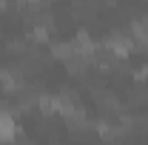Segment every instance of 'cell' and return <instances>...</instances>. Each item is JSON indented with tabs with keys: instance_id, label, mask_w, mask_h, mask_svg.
Masks as SVG:
<instances>
[{
	"instance_id": "cell-2",
	"label": "cell",
	"mask_w": 148,
	"mask_h": 145,
	"mask_svg": "<svg viewBox=\"0 0 148 145\" xmlns=\"http://www.w3.org/2000/svg\"><path fill=\"white\" fill-rule=\"evenodd\" d=\"M17 137V122L12 111H0V142H12Z\"/></svg>"
},
{
	"instance_id": "cell-4",
	"label": "cell",
	"mask_w": 148,
	"mask_h": 145,
	"mask_svg": "<svg viewBox=\"0 0 148 145\" xmlns=\"http://www.w3.org/2000/svg\"><path fill=\"white\" fill-rule=\"evenodd\" d=\"M57 105H60L57 103V94H40L37 97V108L43 111V114H49V117L57 114Z\"/></svg>"
},
{
	"instance_id": "cell-1",
	"label": "cell",
	"mask_w": 148,
	"mask_h": 145,
	"mask_svg": "<svg viewBox=\"0 0 148 145\" xmlns=\"http://www.w3.org/2000/svg\"><path fill=\"white\" fill-rule=\"evenodd\" d=\"M100 46H103L111 57H117V60H120V57H125L131 49H134V40H131V34H125V31H111Z\"/></svg>"
},
{
	"instance_id": "cell-3",
	"label": "cell",
	"mask_w": 148,
	"mask_h": 145,
	"mask_svg": "<svg viewBox=\"0 0 148 145\" xmlns=\"http://www.w3.org/2000/svg\"><path fill=\"white\" fill-rule=\"evenodd\" d=\"M131 40H137L148 51V17H134L131 20Z\"/></svg>"
}]
</instances>
